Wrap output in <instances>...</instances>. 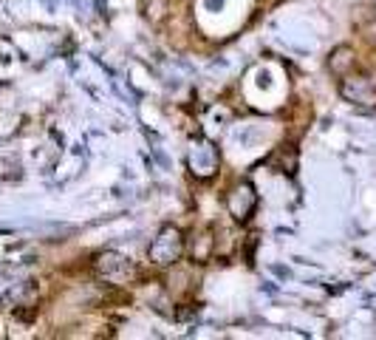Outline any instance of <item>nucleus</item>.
<instances>
[{
    "label": "nucleus",
    "instance_id": "obj_1",
    "mask_svg": "<svg viewBox=\"0 0 376 340\" xmlns=\"http://www.w3.org/2000/svg\"><path fill=\"white\" fill-rule=\"evenodd\" d=\"M153 247H164V253L156 256L158 264H170V261H176L178 253H181V236H178V230L167 227V230H164V233L158 236V241H156Z\"/></svg>",
    "mask_w": 376,
    "mask_h": 340
}]
</instances>
